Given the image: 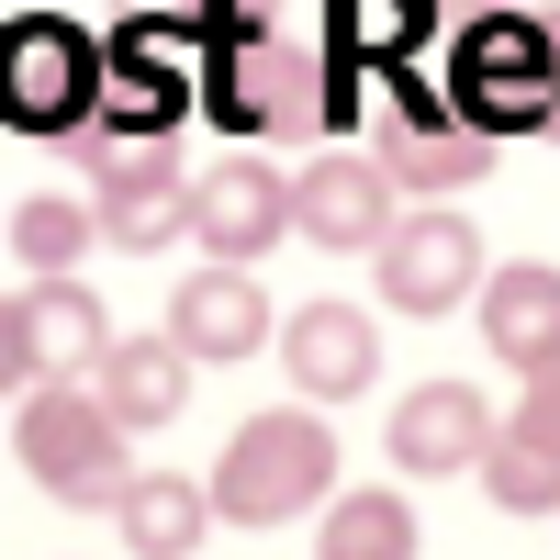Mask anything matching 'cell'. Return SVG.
Listing matches in <instances>:
<instances>
[{"label": "cell", "instance_id": "obj_17", "mask_svg": "<svg viewBox=\"0 0 560 560\" xmlns=\"http://www.w3.org/2000/svg\"><path fill=\"white\" fill-rule=\"evenodd\" d=\"M113 527H124V549L179 560V549H202L213 493H202V482H179V471H135V482H124V504H113Z\"/></svg>", "mask_w": 560, "mask_h": 560}, {"label": "cell", "instance_id": "obj_7", "mask_svg": "<svg viewBox=\"0 0 560 560\" xmlns=\"http://www.w3.org/2000/svg\"><path fill=\"white\" fill-rule=\"evenodd\" d=\"M471 482L504 504V516H560V359H538V370H527L516 427H493V438H482Z\"/></svg>", "mask_w": 560, "mask_h": 560}, {"label": "cell", "instance_id": "obj_16", "mask_svg": "<svg viewBox=\"0 0 560 560\" xmlns=\"http://www.w3.org/2000/svg\"><path fill=\"white\" fill-rule=\"evenodd\" d=\"M493 158V135L482 124H438L427 102H404L382 124V168H393V191H459V179H482Z\"/></svg>", "mask_w": 560, "mask_h": 560}, {"label": "cell", "instance_id": "obj_11", "mask_svg": "<svg viewBox=\"0 0 560 560\" xmlns=\"http://www.w3.org/2000/svg\"><path fill=\"white\" fill-rule=\"evenodd\" d=\"M280 370H292L303 404H359L370 382H382V325H370L359 303H303L292 325H280Z\"/></svg>", "mask_w": 560, "mask_h": 560}, {"label": "cell", "instance_id": "obj_21", "mask_svg": "<svg viewBox=\"0 0 560 560\" xmlns=\"http://www.w3.org/2000/svg\"><path fill=\"white\" fill-rule=\"evenodd\" d=\"M549 124H560V90H549Z\"/></svg>", "mask_w": 560, "mask_h": 560}, {"label": "cell", "instance_id": "obj_5", "mask_svg": "<svg viewBox=\"0 0 560 560\" xmlns=\"http://www.w3.org/2000/svg\"><path fill=\"white\" fill-rule=\"evenodd\" d=\"M90 147V213H102V247H168L191 236V179H179L168 135H135V147H102V135H79Z\"/></svg>", "mask_w": 560, "mask_h": 560}, {"label": "cell", "instance_id": "obj_9", "mask_svg": "<svg viewBox=\"0 0 560 560\" xmlns=\"http://www.w3.org/2000/svg\"><path fill=\"white\" fill-rule=\"evenodd\" d=\"M191 236H202V258H269L280 236H292V179H280L269 158H224V168H202L191 179Z\"/></svg>", "mask_w": 560, "mask_h": 560}, {"label": "cell", "instance_id": "obj_10", "mask_svg": "<svg viewBox=\"0 0 560 560\" xmlns=\"http://www.w3.org/2000/svg\"><path fill=\"white\" fill-rule=\"evenodd\" d=\"M393 168L382 158H314L303 179H292V236H314V247H337V258H370L393 236Z\"/></svg>", "mask_w": 560, "mask_h": 560}, {"label": "cell", "instance_id": "obj_3", "mask_svg": "<svg viewBox=\"0 0 560 560\" xmlns=\"http://www.w3.org/2000/svg\"><path fill=\"white\" fill-rule=\"evenodd\" d=\"M102 113V45L57 12L0 23V124L12 135H90Z\"/></svg>", "mask_w": 560, "mask_h": 560}, {"label": "cell", "instance_id": "obj_4", "mask_svg": "<svg viewBox=\"0 0 560 560\" xmlns=\"http://www.w3.org/2000/svg\"><path fill=\"white\" fill-rule=\"evenodd\" d=\"M549 90H560V45L538 34V23H516V12H493V23H471L459 34V124H482V135H527V124H549Z\"/></svg>", "mask_w": 560, "mask_h": 560}, {"label": "cell", "instance_id": "obj_8", "mask_svg": "<svg viewBox=\"0 0 560 560\" xmlns=\"http://www.w3.org/2000/svg\"><path fill=\"white\" fill-rule=\"evenodd\" d=\"M168 337L191 348L202 370L258 359V348L280 337V325H269V292H258V269H247V258H202V269L168 292Z\"/></svg>", "mask_w": 560, "mask_h": 560}, {"label": "cell", "instance_id": "obj_1", "mask_svg": "<svg viewBox=\"0 0 560 560\" xmlns=\"http://www.w3.org/2000/svg\"><path fill=\"white\" fill-rule=\"evenodd\" d=\"M202 493H213L224 527H292V516H314V504L337 493V427H325V404L247 415V427L224 438V459H213Z\"/></svg>", "mask_w": 560, "mask_h": 560}, {"label": "cell", "instance_id": "obj_19", "mask_svg": "<svg viewBox=\"0 0 560 560\" xmlns=\"http://www.w3.org/2000/svg\"><path fill=\"white\" fill-rule=\"evenodd\" d=\"M404 549H415L404 493H337L325 504V560H404Z\"/></svg>", "mask_w": 560, "mask_h": 560}, {"label": "cell", "instance_id": "obj_18", "mask_svg": "<svg viewBox=\"0 0 560 560\" xmlns=\"http://www.w3.org/2000/svg\"><path fill=\"white\" fill-rule=\"evenodd\" d=\"M90 247H102V213H90V202H68V191L12 202V258L23 269H79Z\"/></svg>", "mask_w": 560, "mask_h": 560}, {"label": "cell", "instance_id": "obj_12", "mask_svg": "<svg viewBox=\"0 0 560 560\" xmlns=\"http://www.w3.org/2000/svg\"><path fill=\"white\" fill-rule=\"evenodd\" d=\"M482 438H493V404L471 393V382H415L404 404H393V471H415V482H438V471H471L482 459Z\"/></svg>", "mask_w": 560, "mask_h": 560}, {"label": "cell", "instance_id": "obj_14", "mask_svg": "<svg viewBox=\"0 0 560 560\" xmlns=\"http://www.w3.org/2000/svg\"><path fill=\"white\" fill-rule=\"evenodd\" d=\"M471 303H482V348L516 370V382H527L538 359H560V269H549V258H504V269H482Z\"/></svg>", "mask_w": 560, "mask_h": 560}, {"label": "cell", "instance_id": "obj_20", "mask_svg": "<svg viewBox=\"0 0 560 560\" xmlns=\"http://www.w3.org/2000/svg\"><path fill=\"white\" fill-rule=\"evenodd\" d=\"M45 382V359H34V325H23V292H0V404H23Z\"/></svg>", "mask_w": 560, "mask_h": 560}, {"label": "cell", "instance_id": "obj_15", "mask_svg": "<svg viewBox=\"0 0 560 560\" xmlns=\"http://www.w3.org/2000/svg\"><path fill=\"white\" fill-rule=\"evenodd\" d=\"M23 325H34V359L57 370V382H90V359L113 348V314H102V292H90L79 269H34Z\"/></svg>", "mask_w": 560, "mask_h": 560}, {"label": "cell", "instance_id": "obj_2", "mask_svg": "<svg viewBox=\"0 0 560 560\" xmlns=\"http://www.w3.org/2000/svg\"><path fill=\"white\" fill-rule=\"evenodd\" d=\"M12 448H23L34 493H45V504H68V516H113L124 482H135V459H124V415L90 393V382H57V370L23 393Z\"/></svg>", "mask_w": 560, "mask_h": 560}, {"label": "cell", "instance_id": "obj_13", "mask_svg": "<svg viewBox=\"0 0 560 560\" xmlns=\"http://www.w3.org/2000/svg\"><path fill=\"white\" fill-rule=\"evenodd\" d=\"M191 370L202 359L179 337H113L102 359H90V393L124 415V438H158V427H179V404H191Z\"/></svg>", "mask_w": 560, "mask_h": 560}, {"label": "cell", "instance_id": "obj_6", "mask_svg": "<svg viewBox=\"0 0 560 560\" xmlns=\"http://www.w3.org/2000/svg\"><path fill=\"white\" fill-rule=\"evenodd\" d=\"M370 280H382V303L393 314H459L482 292V236H471V213H393V236L370 247Z\"/></svg>", "mask_w": 560, "mask_h": 560}]
</instances>
